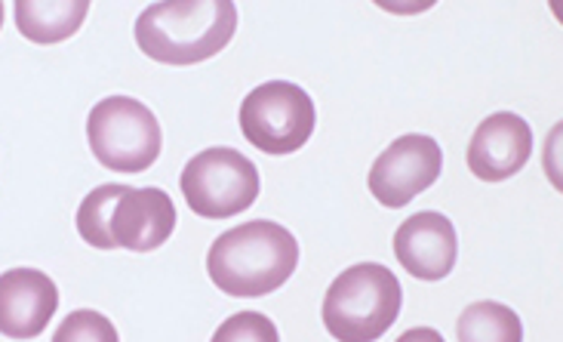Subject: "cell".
<instances>
[{
  "label": "cell",
  "mask_w": 563,
  "mask_h": 342,
  "mask_svg": "<svg viewBox=\"0 0 563 342\" xmlns=\"http://www.w3.org/2000/svg\"><path fill=\"white\" fill-rule=\"evenodd\" d=\"M277 327L260 315V311H241V315H234L231 321L216 330V342H225V340H256V342H277Z\"/></svg>",
  "instance_id": "obj_15"
},
{
  "label": "cell",
  "mask_w": 563,
  "mask_h": 342,
  "mask_svg": "<svg viewBox=\"0 0 563 342\" xmlns=\"http://www.w3.org/2000/svg\"><path fill=\"white\" fill-rule=\"evenodd\" d=\"M443 170V152L438 142L422 133H407L395 140L369 170V191L382 207H407L426 188L438 183Z\"/></svg>",
  "instance_id": "obj_8"
},
{
  "label": "cell",
  "mask_w": 563,
  "mask_h": 342,
  "mask_svg": "<svg viewBox=\"0 0 563 342\" xmlns=\"http://www.w3.org/2000/svg\"><path fill=\"white\" fill-rule=\"evenodd\" d=\"M318 124L314 99L299 84L268 80L241 102V130L265 155H292L311 140Z\"/></svg>",
  "instance_id": "obj_6"
},
{
  "label": "cell",
  "mask_w": 563,
  "mask_h": 342,
  "mask_svg": "<svg viewBox=\"0 0 563 342\" xmlns=\"http://www.w3.org/2000/svg\"><path fill=\"white\" fill-rule=\"evenodd\" d=\"M533 152V130L515 111H496L474 130L468 167L484 183H503L523 170Z\"/></svg>",
  "instance_id": "obj_10"
},
{
  "label": "cell",
  "mask_w": 563,
  "mask_h": 342,
  "mask_svg": "<svg viewBox=\"0 0 563 342\" xmlns=\"http://www.w3.org/2000/svg\"><path fill=\"white\" fill-rule=\"evenodd\" d=\"M299 265V244L284 225L256 219L219 234L207 256L210 280L225 296L253 299L275 294Z\"/></svg>",
  "instance_id": "obj_3"
},
{
  "label": "cell",
  "mask_w": 563,
  "mask_h": 342,
  "mask_svg": "<svg viewBox=\"0 0 563 342\" xmlns=\"http://www.w3.org/2000/svg\"><path fill=\"white\" fill-rule=\"evenodd\" d=\"M234 32V0H157L133 29L139 49L161 65L207 63L229 47Z\"/></svg>",
  "instance_id": "obj_2"
},
{
  "label": "cell",
  "mask_w": 563,
  "mask_h": 342,
  "mask_svg": "<svg viewBox=\"0 0 563 342\" xmlns=\"http://www.w3.org/2000/svg\"><path fill=\"white\" fill-rule=\"evenodd\" d=\"M0 29H3V0H0Z\"/></svg>",
  "instance_id": "obj_17"
},
{
  "label": "cell",
  "mask_w": 563,
  "mask_h": 342,
  "mask_svg": "<svg viewBox=\"0 0 563 342\" xmlns=\"http://www.w3.org/2000/svg\"><path fill=\"white\" fill-rule=\"evenodd\" d=\"M373 3L385 13H395V16H419V13L431 10L438 0H373Z\"/></svg>",
  "instance_id": "obj_16"
},
{
  "label": "cell",
  "mask_w": 563,
  "mask_h": 342,
  "mask_svg": "<svg viewBox=\"0 0 563 342\" xmlns=\"http://www.w3.org/2000/svg\"><path fill=\"white\" fill-rule=\"evenodd\" d=\"M53 340L56 342H68V340H87V342H118V330L111 327L106 315H99V311H75V315H68L62 327L53 333Z\"/></svg>",
  "instance_id": "obj_14"
},
{
  "label": "cell",
  "mask_w": 563,
  "mask_h": 342,
  "mask_svg": "<svg viewBox=\"0 0 563 342\" xmlns=\"http://www.w3.org/2000/svg\"><path fill=\"white\" fill-rule=\"evenodd\" d=\"M456 337L462 342H520L523 327L518 315L503 302H474L462 311Z\"/></svg>",
  "instance_id": "obj_13"
},
{
  "label": "cell",
  "mask_w": 563,
  "mask_h": 342,
  "mask_svg": "<svg viewBox=\"0 0 563 342\" xmlns=\"http://www.w3.org/2000/svg\"><path fill=\"white\" fill-rule=\"evenodd\" d=\"M179 186L198 217L231 219L260 198V170L234 148H207L185 164Z\"/></svg>",
  "instance_id": "obj_7"
},
{
  "label": "cell",
  "mask_w": 563,
  "mask_h": 342,
  "mask_svg": "<svg viewBox=\"0 0 563 342\" xmlns=\"http://www.w3.org/2000/svg\"><path fill=\"white\" fill-rule=\"evenodd\" d=\"M87 140L96 161L114 173H145L164 145L152 109L130 96H108L92 106Z\"/></svg>",
  "instance_id": "obj_5"
},
{
  "label": "cell",
  "mask_w": 563,
  "mask_h": 342,
  "mask_svg": "<svg viewBox=\"0 0 563 342\" xmlns=\"http://www.w3.org/2000/svg\"><path fill=\"white\" fill-rule=\"evenodd\" d=\"M395 256L412 278L443 280L456 268L459 260V238L453 222L434 210H422L407 222H400L395 234Z\"/></svg>",
  "instance_id": "obj_9"
},
{
  "label": "cell",
  "mask_w": 563,
  "mask_h": 342,
  "mask_svg": "<svg viewBox=\"0 0 563 342\" xmlns=\"http://www.w3.org/2000/svg\"><path fill=\"white\" fill-rule=\"evenodd\" d=\"M59 309V290L37 268H13L0 275V333L10 340H34Z\"/></svg>",
  "instance_id": "obj_11"
},
{
  "label": "cell",
  "mask_w": 563,
  "mask_h": 342,
  "mask_svg": "<svg viewBox=\"0 0 563 342\" xmlns=\"http://www.w3.org/2000/svg\"><path fill=\"white\" fill-rule=\"evenodd\" d=\"M92 0H15V25L31 44L53 47L80 32Z\"/></svg>",
  "instance_id": "obj_12"
},
{
  "label": "cell",
  "mask_w": 563,
  "mask_h": 342,
  "mask_svg": "<svg viewBox=\"0 0 563 342\" xmlns=\"http://www.w3.org/2000/svg\"><path fill=\"white\" fill-rule=\"evenodd\" d=\"M77 234L96 250L152 253L176 232V203L164 188H133L106 183L77 207Z\"/></svg>",
  "instance_id": "obj_1"
},
{
  "label": "cell",
  "mask_w": 563,
  "mask_h": 342,
  "mask_svg": "<svg viewBox=\"0 0 563 342\" xmlns=\"http://www.w3.org/2000/svg\"><path fill=\"white\" fill-rule=\"evenodd\" d=\"M404 290L391 268L379 263L351 265L323 296V324L342 342L379 340L395 324Z\"/></svg>",
  "instance_id": "obj_4"
}]
</instances>
